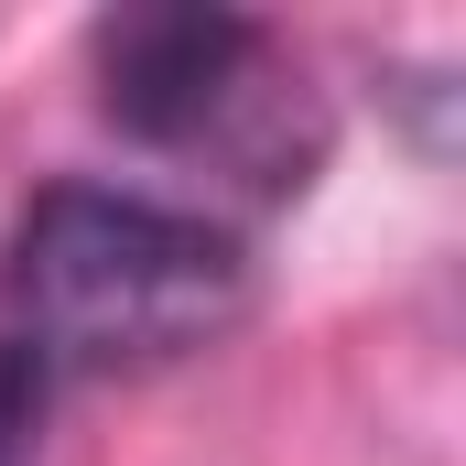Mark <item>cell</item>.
Here are the masks:
<instances>
[{
	"mask_svg": "<svg viewBox=\"0 0 466 466\" xmlns=\"http://www.w3.org/2000/svg\"><path fill=\"white\" fill-rule=\"evenodd\" d=\"M11 337L44 369H174L249 315V249L130 185H44L11 228Z\"/></svg>",
	"mask_w": 466,
	"mask_h": 466,
	"instance_id": "obj_1",
	"label": "cell"
},
{
	"mask_svg": "<svg viewBox=\"0 0 466 466\" xmlns=\"http://www.w3.org/2000/svg\"><path fill=\"white\" fill-rule=\"evenodd\" d=\"M98 109L152 152H196L228 141L249 109H282V55L249 11L141 0L98 22Z\"/></svg>",
	"mask_w": 466,
	"mask_h": 466,
	"instance_id": "obj_2",
	"label": "cell"
},
{
	"mask_svg": "<svg viewBox=\"0 0 466 466\" xmlns=\"http://www.w3.org/2000/svg\"><path fill=\"white\" fill-rule=\"evenodd\" d=\"M44 401H55V369L22 348V337H0V466H33V445H44Z\"/></svg>",
	"mask_w": 466,
	"mask_h": 466,
	"instance_id": "obj_3",
	"label": "cell"
}]
</instances>
